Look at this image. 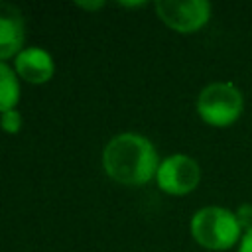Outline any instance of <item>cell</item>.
Here are the masks:
<instances>
[{"label": "cell", "mask_w": 252, "mask_h": 252, "mask_svg": "<svg viewBox=\"0 0 252 252\" xmlns=\"http://www.w3.org/2000/svg\"><path fill=\"white\" fill-rule=\"evenodd\" d=\"M102 165L114 181L124 185L148 183L159 167L154 144L134 132L118 134L104 146Z\"/></svg>", "instance_id": "6da1fadb"}, {"label": "cell", "mask_w": 252, "mask_h": 252, "mask_svg": "<svg viewBox=\"0 0 252 252\" xmlns=\"http://www.w3.org/2000/svg\"><path fill=\"white\" fill-rule=\"evenodd\" d=\"M236 215L224 207H203L191 219L193 238L209 250H226L240 238Z\"/></svg>", "instance_id": "7a4b0ae2"}, {"label": "cell", "mask_w": 252, "mask_h": 252, "mask_svg": "<svg viewBox=\"0 0 252 252\" xmlns=\"http://www.w3.org/2000/svg\"><path fill=\"white\" fill-rule=\"evenodd\" d=\"M244 108L242 93L236 85L217 81L207 85L197 96V112L211 126H230L238 120Z\"/></svg>", "instance_id": "3957f363"}, {"label": "cell", "mask_w": 252, "mask_h": 252, "mask_svg": "<svg viewBox=\"0 0 252 252\" xmlns=\"http://www.w3.org/2000/svg\"><path fill=\"white\" fill-rule=\"evenodd\" d=\"M156 12L171 30L191 33L209 22L211 4L207 0H158Z\"/></svg>", "instance_id": "277c9868"}, {"label": "cell", "mask_w": 252, "mask_h": 252, "mask_svg": "<svg viewBox=\"0 0 252 252\" xmlns=\"http://www.w3.org/2000/svg\"><path fill=\"white\" fill-rule=\"evenodd\" d=\"M156 179L159 189H163L165 193L185 195L197 187L201 179V167L193 158L185 154H173L159 161Z\"/></svg>", "instance_id": "5b68a950"}, {"label": "cell", "mask_w": 252, "mask_h": 252, "mask_svg": "<svg viewBox=\"0 0 252 252\" xmlns=\"http://www.w3.org/2000/svg\"><path fill=\"white\" fill-rule=\"evenodd\" d=\"M26 39V22L22 10L0 0V59H8L22 51Z\"/></svg>", "instance_id": "8992f818"}, {"label": "cell", "mask_w": 252, "mask_h": 252, "mask_svg": "<svg viewBox=\"0 0 252 252\" xmlns=\"http://www.w3.org/2000/svg\"><path fill=\"white\" fill-rule=\"evenodd\" d=\"M53 59L41 47H24L16 55V73L28 83H45L53 75Z\"/></svg>", "instance_id": "52a82bcc"}, {"label": "cell", "mask_w": 252, "mask_h": 252, "mask_svg": "<svg viewBox=\"0 0 252 252\" xmlns=\"http://www.w3.org/2000/svg\"><path fill=\"white\" fill-rule=\"evenodd\" d=\"M20 100V83L12 67L0 61V114L12 110Z\"/></svg>", "instance_id": "ba28073f"}, {"label": "cell", "mask_w": 252, "mask_h": 252, "mask_svg": "<svg viewBox=\"0 0 252 252\" xmlns=\"http://www.w3.org/2000/svg\"><path fill=\"white\" fill-rule=\"evenodd\" d=\"M0 128L8 134H16L20 128H22V116L18 110H6L0 114Z\"/></svg>", "instance_id": "9c48e42d"}, {"label": "cell", "mask_w": 252, "mask_h": 252, "mask_svg": "<svg viewBox=\"0 0 252 252\" xmlns=\"http://www.w3.org/2000/svg\"><path fill=\"white\" fill-rule=\"evenodd\" d=\"M234 215H236V220H238L240 230H242L244 234L252 232V205H250V203H242V205L234 211Z\"/></svg>", "instance_id": "30bf717a"}, {"label": "cell", "mask_w": 252, "mask_h": 252, "mask_svg": "<svg viewBox=\"0 0 252 252\" xmlns=\"http://www.w3.org/2000/svg\"><path fill=\"white\" fill-rule=\"evenodd\" d=\"M238 252H252V232H248V234H244V236L240 238V248H238Z\"/></svg>", "instance_id": "8fae6325"}, {"label": "cell", "mask_w": 252, "mask_h": 252, "mask_svg": "<svg viewBox=\"0 0 252 252\" xmlns=\"http://www.w3.org/2000/svg\"><path fill=\"white\" fill-rule=\"evenodd\" d=\"M77 6L79 8H87V10H98V8H102L104 6V2H77Z\"/></svg>", "instance_id": "7c38bea8"}]
</instances>
